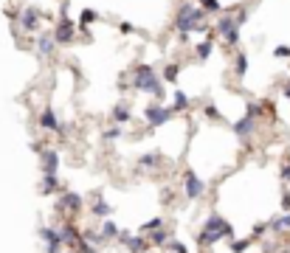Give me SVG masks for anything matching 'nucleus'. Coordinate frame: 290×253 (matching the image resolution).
Here are the masks:
<instances>
[{
    "instance_id": "obj_1",
    "label": "nucleus",
    "mask_w": 290,
    "mask_h": 253,
    "mask_svg": "<svg viewBox=\"0 0 290 253\" xmlns=\"http://www.w3.org/2000/svg\"><path fill=\"white\" fill-rule=\"evenodd\" d=\"M135 90H141V93H149L152 99H158V102H164L167 99V87L161 84V79H158V73L152 65H138L135 68Z\"/></svg>"
},
{
    "instance_id": "obj_2",
    "label": "nucleus",
    "mask_w": 290,
    "mask_h": 253,
    "mask_svg": "<svg viewBox=\"0 0 290 253\" xmlns=\"http://www.w3.org/2000/svg\"><path fill=\"white\" fill-rule=\"evenodd\" d=\"M203 17H206V14H203L200 9H194V6H180V9H178V17H175V28L180 31V40H186V37H189L194 28L206 31Z\"/></svg>"
},
{
    "instance_id": "obj_3",
    "label": "nucleus",
    "mask_w": 290,
    "mask_h": 253,
    "mask_svg": "<svg viewBox=\"0 0 290 253\" xmlns=\"http://www.w3.org/2000/svg\"><path fill=\"white\" fill-rule=\"evenodd\" d=\"M175 115V107H164V104H146L144 107V118H146V129L152 132L158 126H164Z\"/></svg>"
},
{
    "instance_id": "obj_4",
    "label": "nucleus",
    "mask_w": 290,
    "mask_h": 253,
    "mask_svg": "<svg viewBox=\"0 0 290 253\" xmlns=\"http://www.w3.org/2000/svg\"><path fill=\"white\" fill-rule=\"evenodd\" d=\"M183 194H186V200H200L206 194V183L192 169H186V174H183Z\"/></svg>"
},
{
    "instance_id": "obj_5",
    "label": "nucleus",
    "mask_w": 290,
    "mask_h": 253,
    "mask_svg": "<svg viewBox=\"0 0 290 253\" xmlns=\"http://www.w3.org/2000/svg\"><path fill=\"white\" fill-rule=\"evenodd\" d=\"M40 236L45 242V253H62L65 239H62V231L59 228H40Z\"/></svg>"
},
{
    "instance_id": "obj_6",
    "label": "nucleus",
    "mask_w": 290,
    "mask_h": 253,
    "mask_svg": "<svg viewBox=\"0 0 290 253\" xmlns=\"http://www.w3.org/2000/svg\"><path fill=\"white\" fill-rule=\"evenodd\" d=\"M217 31H220V37H223L228 45H237V42H240V25H237V20H231V17H220V20H217Z\"/></svg>"
},
{
    "instance_id": "obj_7",
    "label": "nucleus",
    "mask_w": 290,
    "mask_h": 253,
    "mask_svg": "<svg viewBox=\"0 0 290 253\" xmlns=\"http://www.w3.org/2000/svg\"><path fill=\"white\" fill-rule=\"evenodd\" d=\"M203 228H206V231H217V233H223L225 239H234V225H231V222H225L220 214H212V217H206Z\"/></svg>"
},
{
    "instance_id": "obj_8",
    "label": "nucleus",
    "mask_w": 290,
    "mask_h": 253,
    "mask_svg": "<svg viewBox=\"0 0 290 253\" xmlns=\"http://www.w3.org/2000/svg\"><path fill=\"white\" fill-rule=\"evenodd\" d=\"M119 239H121V245L127 248V251H133V253H146L149 248H152V245H149V236L144 239V233H141V236H130V233H124L121 231Z\"/></svg>"
},
{
    "instance_id": "obj_9",
    "label": "nucleus",
    "mask_w": 290,
    "mask_h": 253,
    "mask_svg": "<svg viewBox=\"0 0 290 253\" xmlns=\"http://www.w3.org/2000/svg\"><path fill=\"white\" fill-rule=\"evenodd\" d=\"M54 37L59 45H68V42H73V37H76V25H73V20H59L54 28Z\"/></svg>"
},
{
    "instance_id": "obj_10",
    "label": "nucleus",
    "mask_w": 290,
    "mask_h": 253,
    "mask_svg": "<svg viewBox=\"0 0 290 253\" xmlns=\"http://www.w3.org/2000/svg\"><path fill=\"white\" fill-rule=\"evenodd\" d=\"M40 126L48 129V132H56V135H65V126L59 124V118H56V113L51 110V107L43 110V115H40Z\"/></svg>"
},
{
    "instance_id": "obj_11",
    "label": "nucleus",
    "mask_w": 290,
    "mask_h": 253,
    "mask_svg": "<svg viewBox=\"0 0 290 253\" xmlns=\"http://www.w3.org/2000/svg\"><path fill=\"white\" fill-rule=\"evenodd\" d=\"M254 124H257V115L245 113L240 121H234V124H231V132H234L237 138H245V135H251V132H254Z\"/></svg>"
},
{
    "instance_id": "obj_12",
    "label": "nucleus",
    "mask_w": 290,
    "mask_h": 253,
    "mask_svg": "<svg viewBox=\"0 0 290 253\" xmlns=\"http://www.w3.org/2000/svg\"><path fill=\"white\" fill-rule=\"evenodd\" d=\"M59 231H62V239H65V248H68V251H76L79 242H82V233L73 228V222L68 219V222H65V225H62Z\"/></svg>"
},
{
    "instance_id": "obj_13",
    "label": "nucleus",
    "mask_w": 290,
    "mask_h": 253,
    "mask_svg": "<svg viewBox=\"0 0 290 253\" xmlns=\"http://www.w3.org/2000/svg\"><path fill=\"white\" fill-rule=\"evenodd\" d=\"M82 206H85V200H82V194H76V191H65L62 200H59V208H62V211H71V214H76Z\"/></svg>"
},
{
    "instance_id": "obj_14",
    "label": "nucleus",
    "mask_w": 290,
    "mask_h": 253,
    "mask_svg": "<svg viewBox=\"0 0 290 253\" xmlns=\"http://www.w3.org/2000/svg\"><path fill=\"white\" fill-rule=\"evenodd\" d=\"M20 23H23V28H25V31H34V28L40 25V12H37L34 6L23 9V12H20Z\"/></svg>"
},
{
    "instance_id": "obj_15",
    "label": "nucleus",
    "mask_w": 290,
    "mask_h": 253,
    "mask_svg": "<svg viewBox=\"0 0 290 253\" xmlns=\"http://www.w3.org/2000/svg\"><path fill=\"white\" fill-rule=\"evenodd\" d=\"M164 163V152H146V155H141L138 158V169H158Z\"/></svg>"
},
{
    "instance_id": "obj_16",
    "label": "nucleus",
    "mask_w": 290,
    "mask_h": 253,
    "mask_svg": "<svg viewBox=\"0 0 290 253\" xmlns=\"http://www.w3.org/2000/svg\"><path fill=\"white\" fill-rule=\"evenodd\" d=\"M59 169V152L56 149H45L43 152V172L45 174H56Z\"/></svg>"
},
{
    "instance_id": "obj_17",
    "label": "nucleus",
    "mask_w": 290,
    "mask_h": 253,
    "mask_svg": "<svg viewBox=\"0 0 290 253\" xmlns=\"http://www.w3.org/2000/svg\"><path fill=\"white\" fill-rule=\"evenodd\" d=\"M59 191V177L56 174H45L43 172V183H40V194L43 197H51Z\"/></svg>"
},
{
    "instance_id": "obj_18",
    "label": "nucleus",
    "mask_w": 290,
    "mask_h": 253,
    "mask_svg": "<svg viewBox=\"0 0 290 253\" xmlns=\"http://www.w3.org/2000/svg\"><path fill=\"white\" fill-rule=\"evenodd\" d=\"M56 48V37L54 34H43L37 37V51H40V57H51Z\"/></svg>"
},
{
    "instance_id": "obj_19",
    "label": "nucleus",
    "mask_w": 290,
    "mask_h": 253,
    "mask_svg": "<svg viewBox=\"0 0 290 253\" xmlns=\"http://www.w3.org/2000/svg\"><path fill=\"white\" fill-rule=\"evenodd\" d=\"M110 214H113V206L101 194H96V200H93V217L96 219H107Z\"/></svg>"
},
{
    "instance_id": "obj_20",
    "label": "nucleus",
    "mask_w": 290,
    "mask_h": 253,
    "mask_svg": "<svg viewBox=\"0 0 290 253\" xmlns=\"http://www.w3.org/2000/svg\"><path fill=\"white\" fill-rule=\"evenodd\" d=\"M146 236H149V245H152V248H167L169 239H172L167 228H158V231H152V233H146Z\"/></svg>"
},
{
    "instance_id": "obj_21",
    "label": "nucleus",
    "mask_w": 290,
    "mask_h": 253,
    "mask_svg": "<svg viewBox=\"0 0 290 253\" xmlns=\"http://www.w3.org/2000/svg\"><path fill=\"white\" fill-rule=\"evenodd\" d=\"M220 239H225L223 233H217V231H206L203 228L200 233H197V245H200V248H212L214 242H220Z\"/></svg>"
},
{
    "instance_id": "obj_22",
    "label": "nucleus",
    "mask_w": 290,
    "mask_h": 253,
    "mask_svg": "<svg viewBox=\"0 0 290 253\" xmlns=\"http://www.w3.org/2000/svg\"><path fill=\"white\" fill-rule=\"evenodd\" d=\"M101 222V236H104V239H119V233H121V231H119V225H116V222H113L110 217L107 219H99Z\"/></svg>"
},
{
    "instance_id": "obj_23",
    "label": "nucleus",
    "mask_w": 290,
    "mask_h": 253,
    "mask_svg": "<svg viewBox=\"0 0 290 253\" xmlns=\"http://www.w3.org/2000/svg\"><path fill=\"white\" fill-rule=\"evenodd\" d=\"M212 51H214L212 40H203V42H197V48H194V57H197V62H206V59L212 57Z\"/></svg>"
},
{
    "instance_id": "obj_24",
    "label": "nucleus",
    "mask_w": 290,
    "mask_h": 253,
    "mask_svg": "<svg viewBox=\"0 0 290 253\" xmlns=\"http://www.w3.org/2000/svg\"><path fill=\"white\" fill-rule=\"evenodd\" d=\"M130 118H133V113H130L127 104H116V107H113V121H116V124H127Z\"/></svg>"
},
{
    "instance_id": "obj_25",
    "label": "nucleus",
    "mask_w": 290,
    "mask_h": 253,
    "mask_svg": "<svg viewBox=\"0 0 290 253\" xmlns=\"http://www.w3.org/2000/svg\"><path fill=\"white\" fill-rule=\"evenodd\" d=\"M268 228L276 231V233H279V231H290V211L288 214H282V217H276V219H270Z\"/></svg>"
},
{
    "instance_id": "obj_26",
    "label": "nucleus",
    "mask_w": 290,
    "mask_h": 253,
    "mask_svg": "<svg viewBox=\"0 0 290 253\" xmlns=\"http://www.w3.org/2000/svg\"><path fill=\"white\" fill-rule=\"evenodd\" d=\"M172 107H175V113H183V110L189 107V96H186L183 90H178L175 93V99H172Z\"/></svg>"
},
{
    "instance_id": "obj_27",
    "label": "nucleus",
    "mask_w": 290,
    "mask_h": 253,
    "mask_svg": "<svg viewBox=\"0 0 290 253\" xmlns=\"http://www.w3.org/2000/svg\"><path fill=\"white\" fill-rule=\"evenodd\" d=\"M234 73L240 76V79L248 73V57H245V54H237V59H234Z\"/></svg>"
},
{
    "instance_id": "obj_28",
    "label": "nucleus",
    "mask_w": 290,
    "mask_h": 253,
    "mask_svg": "<svg viewBox=\"0 0 290 253\" xmlns=\"http://www.w3.org/2000/svg\"><path fill=\"white\" fill-rule=\"evenodd\" d=\"M158 228H164V217H152L149 222H144V225H141V233H152V231H158Z\"/></svg>"
},
{
    "instance_id": "obj_29",
    "label": "nucleus",
    "mask_w": 290,
    "mask_h": 253,
    "mask_svg": "<svg viewBox=\"0 0 290 253\" xmlns=\"http://www.w3.org/2000/svg\"><path fill=\"white\" fill-rule=\"evenodd\" d=\"M251 245H254V236L251 239H234L231 242V253H245Z\"/></svg>"
},
{
    "instance_id": "obj_30",
    "label": "nucleus",
    "mask_w": 290,
    "mask_h": 253,
    "mask_svg": "<svg viewBox=\"0 0 290 253\" xmlns=\"http://www.w3.org/2000/svg\"><path fill=\"white\" fill-rule=\"evenodd\" d=\"M124 135V129H121V124H113L110 129H104V141H119Z\"/></svg>"
},
{
    "instance_id": "obj_31",
    "label": "nucleus",
    "mask_w": 290,
    "mask_h": 253,
    "mask_svg": "<svg viewBox=\"0 0 290 253\" xmlns=\"http://www.w3.org/2000/svg\"><path fill=\"white\" fill-rule=\"evenodd\" d=\"M178 73H180V65H175V62L167 65V68H164V82H175L178 79Z\"/></svg>"
},
{
    "instance_id": "obj_32",
    "label": "nucleus",
    "mask_w": 290,
    "mask_h": 253,
    "mask_svg": "<svg viewBox=\"0 0 290 253\" xmlns=\"http://www.w3.org/2000/svg\"><path fill=\"white\" fill-rule=\"evenodd\" d=\"M203 113H206V118H214V121H220V118H223V113L217 110V104H212V102L203 107Z\"/></svg>"
},
{
    "instance_id": "obj_33",
    "label": "nucleus",
    "mask_w": 290,
    "mask_h": 253,
    "mask_svg": "<svg viewBox=\"0 0 290 253\" xmlns=\"http://www.w3.org/2000/svg\"><path fill=\"white\" fill-rule=\"evenodd\" d=\"M93 20H96V12H93V9H85V12H82V31H85V34H88L85 25H90Z\"/></svg>"
},
{
    "instance_id": "obj_34",
    "label": "nucleus",
    "mask_w": 290,
    "mask_h": 253,
    "mask_svg": "<svg viewBox=\"0 0 290 253\" xmlns=\"http://www.w3.org/2000/svg\"><path fill=\"white\" fill-rule=\"evenodd\" d=\"M76 251H79V253H96V245H93L90 239H85V236H82V242H79Z\"/></svg>"
},
{
    "instance_id": "obj_35",
    "label": "nucleus",
    "mask_w": 290,
    "mask_h": 253,
    "mask_svg": "<svg viewBox=\"0 0 290 253\" xmlns=\"http://www.w3.org/2000/svg\"><path fill=\"white\" fill-rule=\"evenodd\" d=\"M167 248H169L172 253H189V251H186V245H183V242H178V239H169Z\"/></svg>"
},
{
    "instance_id": "obj_36",
    "label": "nucleus",
    "mask_w": 290,
    "mask_h": 253,
    "mask_svg": "<svg viewBox=\"0 0 290 253\" xmlns=\"http://www.w3.org/2000/svg\"><path fill=\"white\" fill-rule=\"evenodd\" d=\"M200 3H203L206 12H220V3H217V0H200Z\"/></svg>"
},
{
    "instance_id": "obj_37",
    "label": "nucleus",
    "mask_w": 290,
    "mask_h": 253,
    "mask_svg": "<svg viewBox=\"0 0 290 253\" xmlns=\"http://www.w3.org/2000/svg\"><path fill=\"white\" fill-rule=\"evenodd\" d=\"M273 54H276V57H290V48H288V45H279Z\"/></svg>"
},
{
    "instance_id": "obj_38",
    "label": "nucleus",
    "mask_w": 290,
    "mask_h": 253,
    "mask_svg": "<svg viewBox=\"0 0 290 253\" xmlns=\"http://www.w3.org/2000/svg\"><path fill=\"white\" fill-rule=\"evenodd\" d=\"M282 180H288V183H290V163L282 166Z\"/></svg>"
},
{
    "instance_id": "obj_39",
    "label": "nucleus",
    "mask_w": 290,
    "mask_h": 253,
    "mask_svg": "<svg viewBox=\"0 0 290 253\" xmlns=\"http://www.w3.org/2000/svg\"><path fill=\"white\" fill-rule=\"evenodd\" d=\"M282 208L290 211V191H285V197H282Z\"/></svg>"
},
{
    "instance_id": "obj_40",
    "label": "nucleus",
    "mask_w": 290,
    "mask_h": 253,
    "mask_svg": "<svg viewBox=\"0 0 290 253\" xmlns=\"http://www.w3.org/2000/svg\"><path fill=\"white\" fill-rule=\"evenodd\" d=\"M234 20H237V25H242V23H245V20H248V17H245V12H240V14H237V17H234Z\"/></svg>"
},
{
    "instance_id": "obj_41",
    "label": "nucleus",
    "mask_w": 290,
    "mask_h": 253,
    "mask_svg": "<svg viewBox=\"0 0 290 253\" xmlns=\"http://www.w3.org/2000/svg\"><path fill=\"white\" fill-rule=\"evenodd\" d=\"M68 253H79V251H68Z\"/></svg>"
}]
</instances>
